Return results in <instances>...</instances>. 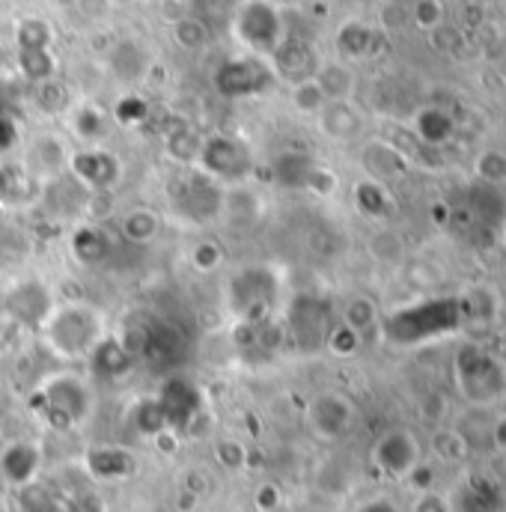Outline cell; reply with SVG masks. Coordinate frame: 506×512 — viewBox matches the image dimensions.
Instances as JSON below:
<instances>
[{"label": "cell", "mask_w": 506, "mask_h": 512, "mask_svg": "<svg viewBox=\"0 0 506 512\" xmlns=\"http://www.w3.org/2000/svg\"><path fill=\"white\" fill-rule=\"evenodd\" d=\"M45 346L66 361H87L105 340V313L87 301H69L51 307L39 325Z\"/></svg>", "instance_id": "obj_1"}, {"label": "cell", "mask_w": 506, "mask_h": 512, "mask_svg": "<svg viewBox=\"0 0 506 512\" xmlns=\"http://www.w3.org/2000/svg\"><path fill=\"white\" fill-rule=\"evenodd\" d=\"M39 399L54 426H81L93 408L90 387L72 373H57L42 384Z\"/></svg>", "instance_id": "obj_2"}, {"label": "cell", "mask_w": 506, "mask_h": 512, "mask_svg": "<svg viewBox=\"0 0 506 512\" xmlns=\"http://www.w3.org/2000/svg\"><path fill=\"white\" fill-rule=\"evenodd\" d=\"M373 462L384 477L408 480L423 465V447L411 429H390L376 441Z\"/></svg>", "instance_id": "obj_3"}, {"label": "cell", "mask_w": 506, "mask_h": 512, "mask_svg": "<svg viewBox=\"0 0 506 512\" xmlns=\"http://www.w3.org/2000/svg\"><path fill=\"white\" fill-rule=\"evenodd\" d=\"M355 423V402L346 393L322 390L307 405V429L319 441H340Z\"/></svg>", "instance_id": "obj_4"}, {"label": "cell", "mask_w": 506, "mask_h": 512, "mask_svg": "<svg viewBox=\"0 0 506 512\" xmlns=\"http://www.w3.org/2000/svg\"><path fill=\"white\" fill-rule=\"evenodd\" d=\"M236 30L259 54H274L280 48V18H277L274 6L265 3V0L239 3Z\"/></svg>", "instance_id": "obj_5"}, {"label": "cell", "mask_w": 506, "mask_h": 512, "mask_svg": "<svg viewBox=\"0 0 506 512\" xmlns=\"http://www.w3.org/2000/svg\"><path fill=\"white\" fill-rule=\"evenodd\" d=\"M200 164L203 170L209 173L212 182H239L248 176L251 170V155L248 149L239 143V140H230V137H215L209 143H203L200 149Z\"/></svg>", "instance_id": "obj_6"}, {"label": "cell", "mask_w": 506, "mask_h": 512, "mask_svg": "<svg viewBox=\"0 0 506 512\" xmlns=\"http://www.w3.org/2000/svg\"><path fill=\"white\" fill-rule=\"evenodd\" d=\"M39 462H42V453L36 444L15 441V444L3 447V453H0V477L9 486H30L39 471Z\"/></svg>", "instance_id": "obj_7"}, {"label": "cell", "mask_w": 506, "mask_h": 512, "mask_svg": "<svg viewBox=\"0 0 506 512\" xmlns=\"http://www.w3.org/2000/svg\"><path fill=\"white\" fill-rule=\"evenodd\" d=\"M117 233L126 239L128 245H152L161 233V218L149 206H131L120 215Z\"/></svg>", "instance_id": "obj_8"}, {"label": "cell", "mask_w": 506, "mask_h": 512, "mask_svg": "<svg viewBox=\"0 0 506 512\" xmlns=\"http://www.w3.org/2000/svg\"><path fill=\"white\" fill-rule=\"evenodd\" d=\"M72 170L81 176V182H87L90 188H111L120 176L117 158L108 152H81L72 158Z\"/></svg>", "instance_id": "obj_9"}, {"label": "cell", "mask_w": 506, "mask_h": 512, "mask_svg": "<svg viewBox=\"0 0 506 512\" xmlns=\"http://www.w3.org/2000/svg\"><path fill=\"white\" fill-rule=\"evenodd\" d=\"M87 361L93 364V373H96L102 382H114V379H120L128 370V349L120 340L105 337V340L93 349V355H90Z\"/></svg>", "instance_id": "obj_10"}, {"label": "cell", "mask_w": 506, "mask_h": 512, "mask_svg": "<svg viewBox=\"0 0 506 512\" xmlns=\"http://www.w3.org/2000/svg\"><path fill=\"white\" fill-rule=\"evenodd\" d=\"M429 447H432V456L444 465H459L468 459L471 453V444L465 438L462 429H453V426H438L429 438Z\"/></svg>", "instance_id": "obj_11"}, {"label": "cell", "mask_w": 506, "mask_h": 512, "mask_svg": "<svg viewBox=\"0 0 506 512\" xmlns=\"http://www.w3.org/2000/svg\"><path fill=\"white\" fill-rule=\"evenodd\" d=\"M319 114H322V131L331 134L334 140H349L361 128V117L349 108V102H328Z\"/></svg>", "instance_id": "obj_12"}, {"label": "cell", "mask_w": 506, "mask_h": 512, "mask_svg": "<svg viewBox=\"0 0 506 512\" xmlns=\"http://www.w3.org/2000/svg\"><path fill=\"white\" fill-rule=\"evenodd\" d=\"M319 84V90L325 93L328 102H346L352 96V87H355V75L349 72V66L343 63H328L319 69V75L313 78Z\"/></svg>", "instance_id": "obj_13"}, {"label": "cell", "mask_w": 506, "mask_h": 512, "mask_svg": "<svg viewBox=\"0 0 506 512\" xmlns=\"http://www.w3.org/2000/svg\"><path fill=\"white\" fill-rule=\"evenodd\" d=\"M343 325L352 328L355 334H367L379 325V304L370 295H355L343 307Z\"/></svg>", "instance_id": "obj_14"}, {"label": "cell", "mask_w": 506, "mask_h": 512, "mask_svg": "<svg viewBox=\"0 0 506 512\" xmlns=\"http://www.w3.org/2000/svg\"><path fill=\"white\" fill-rule=\"evenodd\" d=\"M367 254L373 256L376 262H381V265H399V262H405L408 248H405V239L399 233L379 230V233H373L367 239Z\"/></svg>", "instance_id": "obj_15"}, {"label": "cell", "mask_w": 506, "mask_h": 512, "mask_svg": "<svg viewBox=\"0 0 506 512\" xmlns=\"http://www.w3.org/2000/svg\"><path fill=\"white\" fill-rule=\"evenodd\" d=\"M224 259H227V251H224V245L215 242V239H197V242L191 245V251H188V262H191L200 274L218 271V268L224 265Z\"/></svg>", "instance_id": "obj_16"}, {"label": "cell", "mask_w": 506, "mask_h": 512, "mask_svg": "<svg viewBox=\"0 0 506 512\" xmlns=\"http://www.w3.org/2000/svg\"><path fill=\"white\" fill-rule=\"evenodd\" d=\"M215 462L227 474H239L248 465V447L239 438H218L215 441Z\"/></svg>", "instance_id": "obj_17"}, {"label": "cell", "mask_w": 506, "mask_h": 512, "mask_svg": "<svg viewBox=\"0 0 506 512\" xmlns=\"http://www.w3.org/2000/svg\"><path fill=\"white\" fill-rule=\"evenodd\" d=\"M325 349L334 355V358H355L358 349H361V334H355L352 328H346L343 322L328 328L325 334Z\"/></svg>", "instance_id": "obj_18"}, {"label": "cell", "mask_w": 506, "mask_h": 512, "mask_svg": "<svg viewBox=\"0 0 506 512\" xmlns=\"http://www.w3.org/2000/svg\"><path fill=\"white\" fill-rule=\"evenodd\" d=\"M477 176L486 182V185H504L506 182V155L498 149H486L477 155V164H474Z\"/></svg>", "instance_id": "obj_19"}, {"label": "cell", "mask_w": 506, "mask_h": 512, "mask_svg": "<svg viewBox=\"0 0 506 512\" xmlns=\"http://www.w3.org/2000/svg\"><path fill=\"white\" fill-rule=\"evenodd\" d=\"M292 102H295V108H298V111H304V114H319V111L328 105L325 93L319 90V84H316L313 78H307V81H298V84H295V90H292Z\"/></svg>", "instance_id": "obj_20"}, {"label": "cell", "mask_w": 506, "mask_h": 512, "mask_svg": "<svg viewBox=\"0 0 506 512\" xmlns=\"http://www.w3.org/2000/svg\"><path fill=\"white\" fill-rule=\"evenodd\" d=\"M417 131H420V137H423V140H429V143H441V140H447V137H450L453 123H450L441 111H423V114H420V120H417Z\"/></svg>", "instance_id": "obj_21"}, {"label": "cell", "mask_w": 506, "mask_h": 512, "mask_svg": "<svg viewBox=\"0 0 506 512\" xmlns=\"http://www.w3.org/2000/svg\"><path fill=\"white\" fill-rule=\"evenodd\" d=\"M176 39L185 45V48H203L206 39H209V30L200 18H182L176 24Z\"/></svg>", "instance_id": "obj_22"}, {"label": "cell", "mask_w": 506, "mask_h": 512, "mask_svg": "<svg viewBox=\"0 0 506 512\" xmlns=\"http://www.w3.org/2000/svg\"><path fill=\"white\" fill-rule=\"evenodd\" d=\"M358 206L367 212V215H381L384 206H387V197H384V188L379 182H361L358 185Z\"/></svg>", "instance_id": "obj_23"}, {"label": "cell", "mask_w": 506, "mask_h": 512, "mask_svg": "<svg viewBox=\"0 0 506 512\" xmlns=\"http://www.w3.org/2000/svg\"><path fill=\"white\" fill-rule=\"evenodd\" d=\"M411 512H456V507L447 495L426 489V492H417V498L411 501Z\"/></svg>", "instance_id": "obj_24"}, {"label": "cell", "mask_w": 506, "mask_h": 512, "mask_svg": "<svg viewBox=\"0 0 506 512\" xmlns=\"http://www.w3.org/2000/svg\"><path fill=\"white\" fill-rule=\"evenodd\" d=\"M414 21H417V27H423V30L438 27V24H441V3H438V0H420L417 9H414Z\"/></svg>", "instance_id": "obj_25"}, {"label": "cell", "mask_w": 506, "mask_h": 512, "mask_svg": "<svg viewBox=\"0 0 506 512\" xmlns=\"http://www.w3.org/2000/svg\"><path fill=\"white\" fill-rule=\"evenodd\" d=\"M280 501H283V495H280V489L274 483H262L256 489V495H253V504H256L259 512H274L280 507Z\"/></svg>", "instance_id": "obj_26"}, {"label": "cell", "mask_w": 506, "mask_h": 512, "mask_svg": "<svg viewBox=\"0 0 506 512\" xmlns=\"http://www.w3.org/2000/svg\"><path fill=\"white\" fill-rule=\"evenodd\" d=\"M420 414L429 420V423H441L444 414H447V399L441 393H432L426 399H420Z\"/></svg>", "instance_id": "obj_27"}, {"label": "cell", "mask_w": 506, "mask_h": 512, "mask_svg": "<svg viewBox=\"0 0 506 512\" xmlns=\"http://www.w3.org/2000/svg\"><path fill=\"white\" fill-rule=\"evenodd\" d=\"M489 447L498 453H506V414L489 423Z\"/></svg>", "instance_id": "obj_28"}, {"label": "cell", "mask_w": 506, "mask_h": 512, "mask_svg": "<svg viewBox=\"0 0 506 512\" xmlns=\"http://www.w3.org/2000/svg\"><path fill=\"white\" fill-rule=\"evenodd\" d=\"M501 236H504V245H506V221H504V230H501Z\"/></svg>", "instance_id": "obj_29"}]
</instances>
